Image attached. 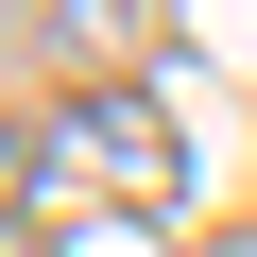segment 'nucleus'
Returning <instances> with one entry per match:
<instances>
[{
    "label": "nucleus",
    "mask_w": 257,
    "mask_h": 257,
    "mask_svg": "<svg viewBox=\"0 0 257 257\" xmlns=\"http://www.w3.org/2000/svg\"><path fill=\"white\" fill-rule=\"evenodd\" d=\"M35 172H52V189H103V206H138V223L189 206V138H172V103H155V86H86L52 138H35Z\"/></svg>",
    "instance_id": "f257e3e1"
},
{
    "label": "nucleus",
    "mask_w": 257,
    "mask_h": 257,
    "mask_svg": "<svg viewBox=\"0 0 257 257\" xmlns=\"http://www.w3.org/2000/svg\"><path fill=\"white\" fill-rule=\"evenodd\" d=\"M52 52L69 69H138L155 52V0H52Z\"/></svg>",
    "instance_id": "f03ea898"
},
{
    "label": "nucleus",
    "mask_w": 257,
    "mask_h": 257,
    "mask_svg": "<svg viewBox=\"0 0 257 257\" xmlns=\"http://www.w3.org/2000/svg\"><path fill=\"white\" fill-rule=\"evenodd\" d=\"M0 257H52V240H35V223H0Z\"/></svg>",
    "instance_id": "7ed1b4c3"
}]
</instances>
